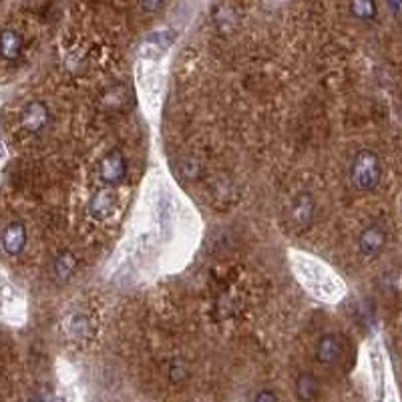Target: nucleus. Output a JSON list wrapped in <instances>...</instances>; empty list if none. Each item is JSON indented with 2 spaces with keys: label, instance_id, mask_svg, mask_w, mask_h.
I'll return each mask as SVG.
<instances>
[{
  "label": "nucleus",
  "instance_id": "1a4fd4ad",
  "mask_svg": "<svg viewBox=\"0 0 402 402\" xmlns=\"http://www.w3.org/2000/svg\"><path fill=\"white\" fill-rule=\"evenodd\" d=\"M75 271H77V258H75L73 252L65 249V252H60V254L54 258L53 273L60 284H67V282L75 276Z\"/></svg>",
  "mask_w": 402,
  "mask_h": 402
},
{
  "label": "nucleus",
  "instance_id": "4468645a",
  "mask_svg": "<svg viewBox=\"0 0 402 402\" xmlns=\"http://www.w3.org/2000/svg\"><path fill=\"white\" fill-rule=\"evenodd\" d=\"M163 4H165V0H141V6H143V10H145L147 14L159 12L161 8H163Z\"/></svg>",
  "mask_w": 402,
  "mask_h": 402
},
{
  "label": "nucleus",
  "instance_id": "f257e3e1",
  "mask_svg": "<svg viewBox=\"0 0 402 402\" xmlns=\"http://www.w3.org/2000/svg\"><path fill=\"white\" fill-rule=\"evenodd\" d=\"M350 181L356 191L370 193L382 181V161L370 149H362L354 155L350 165Z\"/></svg>",
  "mask_w": 402,
  "mask_h": 402
},
{
  "label": "nucleus",
  "instance_id": "6e6552de",
  "mask_svg": "<svg viewBox=\"0 0 402 402\" xmlns=\"http://www.w3.org/2000/svg\"><path fill=\"white\" fill-rule=\"evenodd\" d=\"M314 215H316V203L312 199L310 193H302L298 195L292 205V217H294L295 225L300 227H308L312 221H314Z\"/></svg>",
  "mask_w": 402,
  "mask_h": 402
},
{
  "label": "nucleus",
  "instance_id": "9d476101",
  "mask_svg": "<svg viewBox=\"0 0 402 402\" xmlns=\"http://www.w3.org/2000/svg\"><path fill=\"white\" fill-rule=\"evenodd\" d=\"M0 54L6 60H16L23 54V36L16 30L6 28L0 32Z\"/></svg>",
  "mask_w": 402,
  "mask_h": 402
},
{
  "label": "nucleus",
  "instance_id": "20e7f679",
  "mask_svg": "<svg viewBox=\"0 0 402 402\" xmlns=\"http://www.w3.org/2000/svg\"><path fill=\"white\" fill-rule=\"evenodd\" d=\"M49 121H51V111L43 101H30L27 107L23 109L21 123H23V129L28 133L36 135L45 131L49 127Z\"/></svg>",
  "mask_w": 402,
  "mask_h": 402
},
{
  "label": "nucleus",
  "instance_id": "423d86ee",
  "mask_svg": "<svg viewBox=\"0 0 402 402\" xmlns=\"http://www.w3.org/2000/svg\"><path fill=\"white\" fill-rule=\"evenodd\" d=\"M342 358V340L336 334H322L316 342V360L322 366H334Z\"/></svg>",
  "mask_w": 402,
  "mask_h": 402
},
{
  "label": "nucleus",
  "instance_id": "0eeeda50",
  "mask_svg": "<svg viewBox=\"0 0 402 402\" xmlns=\"http://www.w3.org/2000/svg\"><path fill=\"white\" fill-rule=\"evenodd\" d=\"M115 203H117L115 193H113L111 186H107V188L99 189V191L93 193V197L89 201V212L97 221H103V219H107L109 215L113 214Z\"/></svg>",
  "mask_w": 402,
  "mask_h": 402
},
{
  "label": "nucleus",
  "instance_id": "2eb2a0df",
  "mask_svg": "<svg viewBox=\"0 0 402 402\" xmlns=\"http://www.w3.org/2000/svg\"><path fill=\"white\" fill-rule=\"evenodd\" d=\"M276 399H278V394H273L269 390H264V392L256 394V401H276Z\"/></svg>",
  "mask_w": 402,
  "mask_h": 402
},
{
  "label": "nucleus",
  "instance_id": "ddd939ff",
  "mask_svg": "<svg viewBox=\"0 0 402 402\" xmlns=\"http://www.w3.org/2000/svg\"><path fill=\"white\" fill-rule=\"evenodd\" d=\"M171 380H175V382H181L186 376H188V370H186V364L181 362V360H175L173 364H171Z\"/></svg>",
  "mask_w": 402,
  "mask_h": 402
},
{
  "label": "nucleus",
  "instance_id": "f8f14e48",
  "mask_svg": "<svg viewBox=\"0 0 402 402\" xmlns=\"http://www.w3.org/2000/svg\"><path fill=\"white\" fill-rule=\"evenodd\" d=\"M295 394L302 401H314L318 397V380L308 372L300 375L295 380Z\"/></svg>",
  "mask_w": 402,
  "mask_h": 402
},
{
  "label": "nucleus",
  "instance_id": "39448f33",
  "mask_svg": "<svg viewBox=\"0 0 402 402\" xmlns=\"http://www.w3.org/2000/svg\"><path fill=\"white\" fill-rule=\"evenodd\" d=\"M0 245H2L6 256H10V258L21 256L27 247V227L21 221L8 223L0 234Z\"/></svg>",
  "mask_w": 402,
  "mask_h": 402
},
{
  "label": "nucleus",
  "instance_id": "9b49d317",
  "mask_svg": "<svg viewBox=\"0 0 402 402\" xmlns=\"http://www.w3.org/2000/svg\"><path fill=\"white\" fill-rule=\"evenodd\" d=\"M350 14L360 23H372L378 16L376 0H350Z\"/></svg>",
  "mask_w": 402,
  "mask_h": 402
},
{
  "label": "nucleus",
  "instance_id": "f03ea898",
  "mask_svg": "<svg viewBox=\"0 0 402 402\" xmlns=\"http://www.w3.org/2000/svg\"><path fill=\"white\" fill-rule=\"evenodd\" d=\"M99 175L105 186H119L127 175V157L119 147H113L99 165Z\"/></svg>",
  "mask_w": 402,
  "mask_h": 402
},
{
  "label": "nucleus",
  "instance_id": "7ed1b4c3",
  "mask_svg": "<svg viewBox=\"0 0 402 402\" xmlns=\"http://www.w3.org/2000/svg\"><path fill=\"white\" fill-rule=\"evenodd\" d=\"M386 241H388V234H386L384 225L382 223H370L360 232L358 249L364 258H376L386 247Z\"/></svg>",
  "mask_w": 402,
  "mask_h": 402
}]
</instances>
